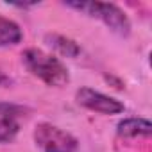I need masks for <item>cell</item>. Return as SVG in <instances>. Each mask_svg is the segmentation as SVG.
<instances>
[{
	"label": "cell",
	"mask_w": 152,
	"mask_h": 152,
	"mask_svg": "<svg viewBox=\"0 0 152 152\" xmlns=\"http://www.w3.org/2000/svg\"><path fill=\"white\" fill-rule=\"evenodd\" d=\"M32 138H34V143L43 152H75L79 147V141L70 132L48 122L38 124L34 127Z\"/></svg>",
	"instance_id": "3957f363"
},
{
	"label": "cell",
	"mask_w": 152,
	"mask_h": 152,
	"mask_svg": "<svg viewBox=\"0 0 152 152\" xmlns=\"http://www.w3.org/2000/svg\"><path fill=\"white\" fill-rule=\"evenodd\" d=\"M66 7L75 9L90 18H97L100 22H104L113 32L120 34V36H129L131 32V22L127 18V15L115 4H107V2H64Z\"/></svg>",
	"instance_id": "7a4b0ae2"
},
{
	"label": "cell",
	"mask_w": 152,
	"mask_h": 152,
	"mask_svg": "<svg viewBox=\"0 0 152 152\" xmlns=\"http://www.w3.org/2000/svg\"><path fill=\"white\" fill-rule=\"evenodd\" d=\"M45 41L57 52L61 54L63 57H77L81 54V47L75 43L72 38H66L63 34H47L45 36Z\"/></svg>",
	"instance_id": "52a82bcc"
},
{
	"label": "cell",
	"mask_w": 152,
	"mask_h": 152,
	"mask_svg": "<svg viewBox=\"0 0 152 152\" xmlns=\"http://www.w3.org/2000/svg\"><path fill=\"white\" fill-rule=\"evenodd\" d=\"M23 38V32L20 25L6 16L0 15V47H9L20 43Z\"/></svg>",
	"instance_id": "ba28073f"
},
{
	"label": "cell",
	"mask_w": 152,
	"mask_h": 152,
	"mask_svg": "<svg viewBox=\"0 0 152 152\" xmlns=\"http://www.w3.org/2000/svg\"><path fill=\"white\" fill-rule=\"evenodd\" d=\"M9 86H11V79L4 72H0V88H9Z\"/></svg>",
	"instance_id": "9c48e42d"
},
{
	"label": "cell",
	"mask_w": 152,
	"mask_h": 152,
	"mask_svg": "<svg viewBox=\"0 0 152 152\" xmlns=\"http://www.w3.org/2000/svg\"><path fill=\"white\" fill-rule=\"evenodd\" d=\"M116 132L122 138H136V136H150L152 125L145 118H125L116 125Z\"/></svg>",
	"instance_id": "8992f818"
},
{
	"label": "cell",
	"mask_w": 152,
	"mask_h": 152,
	"mask_svg": "<svg viewBox=\"0 0 152 152\" xmlns=\"http://www.w3.org/2000/svg\"><path fill=\"white\" fill-rule=\"evenodd\" d=\"M23 109L15 104L0 102V143H9L20 131Z\"/></svg>",
	"instance_id": "5b68a950"
},
{
	"label": "cell",
	"mask_w": 152,
	"mask_h": 152,
	"mask_svg": "<svg viewBox=\"0 0 152 152\" xmlns=\"http://www.w3.org/2000/svg\"><path fill=\"white\" fill-rule=\"evenodd\" d=\"M75 100H77L79 106H83L90 111L100 113V115H118L125 109V106L120 100H116L109 95H104L100 91H95L91 88H81L75 93Z\"/></svg>",
	"instance_id": "277c9868"
},
{
	"label": "cell",
	"mask_w": 152,
	"mask_h": 152,
	"mask_svg": "<svg viewBox=\"0 0 152 152\" xmlns=\"http://www.w3.org/2000/svg\"><path fill=\"white\" fill-rule=\"evenodd\" d=\"M22 57L27 70L47 86L61 88L70 81L66 66L52 54H47L39 48H27L22 54Z\"/></svg>",
	"instance_id": "6da1fadb"
}]
</instances>
